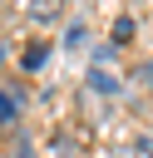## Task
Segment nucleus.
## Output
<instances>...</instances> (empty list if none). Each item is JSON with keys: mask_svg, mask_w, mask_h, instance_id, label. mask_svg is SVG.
Returning a JSON list of instances; mask_svg holds the SVG:
<instances>
[{"mask_svg": "<svg viewBox=\"0 0 153 158\" xmlns=\"http://www.w3.org/2000/svg\"><path fill=\"white\" fill-rule=\"evenodd\" d=\"M84 84H89L94 94H104V99H114V94H118V79H114L109 69H89V74H84Z\"/></svg>", "mask_w": 153, "mask_h": 158, "instance_id": "obj_1", "label": "nucleus"}, {"mask_svg": "<svg viewBox=\"0 0 153 158\" xmlns=\"http://www.w3.org/2000/svg\"><path fill=\"white\" fill-rule=\"evenodd\" d=\"M10 123H20V94L0 89V128H10Z\"/></svg>", "mask_w": 153, "mask_h": 158, "instance_id": "obj_2", "label": "nucleus"}, {"mask_svg": "<svg viewBox=\"0 0 153 158\" xmlns=\"http://www.w3.org/2000/svg\"><path fill=\"white\" fill-rule=\"evenodd\" d=\"M25 10H30V20H59V15H64L59 0H30Z\"/></svg>", "mask_w": 153, "mask_h": 158, "instance_id": "obj_3", "label": "nucleus"}, {"mask_svg": "<svg viewBox=\"0 0 153 158\" xmlns=\"http://www.w3.org/2000/svg\"><path fill=\"white\" fill-rule=\"evenodd\" d=\"M44 59H49V44H30V49L20 54V69H39Z\"/></svg>", "mask_w": 153, "mask_h": 158, "instance_id": "obj_4", "label": "nucleus"}, {"mask_svg": "<svg viewBox=\"0 0 153 158\" xmlns=\"http://www.w3.org/2000/svg\"><path fill=\"white\" fill-rule=\"evenodd\" d=\"M133 79H138V84H143V89H148V94H153V59H143V64H138V69H133Z\"/></svg>", "mask_w": 153, "mask_h": 158, "instance_id": "obj_5", "label": "nucleus"}, {"mask_svg": "<svg viewBox=\"0 0 153 158\" xmlns=\"http://www.w3.org/2000/svg\"><path fill=\"white\" fill-rule=\"evenodd\" d=\"M123 40H133V20H128V15L114 25V44H123Z\"/></svg>", "mask_w": 153, "mask_h": 158, "instance_id": "obj_6", "label": "nucleus"}, {"mask_svg": "<svg viewBox=\"0 0 153 158\" xmlns=\"http://www.w3.org/2000/svg\"><path fill=\"white\" fill-rule=\"evenodd\" d=\"M74 153H79V148H74V138H64V133H59V138H54V158H74Z\"/></svg>", "mask_w": 153, "mask_h": 158, "instance_id": "obj_7", "label": "nucleus"}, {"mask_svg": "<svg viewBox=\"0 0 153 158\" xmlns=\"http://www.w3.org/2000/svg\"><path fill=\"white\" fill-rule=\"evenodd\" d=\"M79 40H84V25H79V20H74V25H69V30H64V49H74V44H79Z\"/></svg>", "mask_w": 153, "mask_h": 158, "instance_id": "obj_8", "label": "nucleus"}, {"mask_svg": "<svg viewBox=\"0 0 153 158\" xmlns=\"http://www.w3.org/2000/svg\"><path fill=\"white\" fill-rule=\"evenodd\" d=\"M10 158H35V143H30V138H15V148H10Z\"/></svg>", "mask_w": 153, "mask_h": 158, "instance_id": "obj_9", "label": "nucleus"}, {"mask_svg": "<svg viewBox=\"0 0 153 158\" xmlns=\"http://www.w3.org/2000/svg\"><path fill=\"white\" fill-rule=\"evenodd\" d=\"M138 158H153V133H143V138H138Z\"/></svg>", "mask_w": 153, "mask_h": 158, "instance_id": "obj_10", "label": "nucleus"}, {"mask_svg": "<svg viewBox=\"0 0 153 158\" xmlns=\"http://www.w3.org/2000/svg\"><path fill=\"white\" fill-rule=\"evenodd\" d=\"M109 158H133V153H109Z\"/></svg>", "mask_w": 153, "mask_h": 158, "instance_id": "obj_11", "label": "nucleus"}]
</instances>
